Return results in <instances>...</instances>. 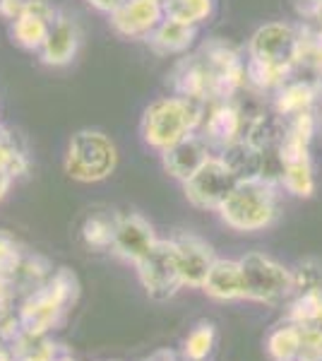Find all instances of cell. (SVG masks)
<instances>
[{
	"mask_svg": "<svg viewBox=\"0 0 322 361\" xmlns=\"http://www.w3.org/2000/svg\"><path fill=\"white\" fill-rule=\"evenodd\" d=\"M301 68V29L289 22H267L248 42L245 82L255 94H274Z\"/></svg>",
	"mask_w": 322,
	"mask_h": 361,
	"instance_id": "cell-1",
	"label": "cell"
},
{
	"mask_svg": "<svg viewBox=\"0 0 322 361\" xmlns=\"http://www.w3.org/2000/svg\"><path fill=\"white\" fill-rule=\"evenodd\" d=\"M207 106L209 104H197L178 94L154 99L144 109L142 123H140L144 145L159 154L166 152L178 140H183L190 133H197Z\"/></svg>",
	"mask_w": 322,
	"mask_h": 361,
	"instance_id": "cell-2",
	"label": "cell"
},
{
	"mask_svg": "<svg viewBox=\"0 0 322 361\" xmlns=\"http://www.w3.org/2000/svg\"><path fill=\"white\" fill-rule=\"evenodd\" d=\"M226 226L236 231H260L277 219V185L265 178H243L216 209Z\"/></svg>",
	"mask_w": 322,
	"mask_h": 361,
	"instance_id": "cell-3",
	"label": "cell"
},
{
	"mask_svg": "<svg viewBox=\"0 0 322 361\" xmlns=\"http://www.w3.org/2000/svg\"><path fill=\"white\" fill-rule=\"evenodd\" d=\"M75 299H78V277L68 267H61L27 296L25 304L20 306L17 320L27 335H44L46 330L54 328Z\"/></svg>",
	"mask_w": 322,
	"mask_h": 361,
	"instance_id": "cell-4",
	"label": "cell"
},
{
	"mask_svg": "<svg viewBox=\"0 0 322 361\" xmlns=\"http://www.w3.org/2000/svg\"><path fill=\"white\" fill-rule=\"evenodd\" d=\"M118 166V147L104 130L85 128L78 130L68 142L63 169L73 180L99 183L106 180Z\"/></svg>",
	"mask_w": 322,
	"mask_h": 361,
	"instance_id": "cell-5",
	"label": "cell"
},
{
	"mask_svg": "<svg viewBox=\"0 0 322 361\" xmlns=\"http://www.w3.org/2000/svg\"><path fill=\"white\" fill-rule=\"evenodd\" d=\"M137 267V277L142 282L147 296L156 301H166L183 287V277H180V265H178V248L171 238H156V243L151 246L142 258L135 263Z\"/></svg>",
	"mask_w": 322,
	"mask_h": 361,
	"instance_id": "cell-6",
	"label": "cell"
},
{
	"mask_svg": "<svg viewBox=\"0 0 322 361\" xmlns=\"http://www.w3.org/2000/svg\"><path fill=\"white\" fill-rule=\"evenodd\" d=\"M243 275V296L262 304H274L294 292L291 270L272 260L265 253H248L241 260Z\"/></svg>",
	"mask_w": 322,
	"mask_h": 361,
	"instance_id": "cell-7",
	"label": "cell"
},
{
	"mask_svg": "<svg viewBox=\"0 0 322 361\" xmlns=\"http://www.w3.org/2000/svg\"><path fill=\"white\" fill-rule=\"evenodd\" d=\"M238 183L233 169L226 164L221 154H212L192 176L185 180V197L190 205L200 209H219L233 185Z\"/></svg>",
	"mask_w": 322,
	"mask_h": 361,
	"instance_id": "cell-8",
	"label": "cell"
},
{
	"mask_svg": "<svg viewBox=\"0 0 322 361\" xmlns=\"http://www.w3.org/2000/svg\"><path fill=\"white\" fill-rule=\"evenodd\" d=\"M245 130V109L241 99H228V102H212L204 111V118L197 133L207 140L209 147L216 154L231 147L233 142L243 140Z\"/></svg>",
	"mask_w": 322,
	"mask_h": 361,
	"instance_id": "cell-9",
	"label": "cell"
},
{
	"mask_svg": "<svg viewBox=\"0 0 322 361\" xmlns=\"http://www.w3.org/2000/svg\"><path fill=\"white\" fill-rule=\"evenodd\" d=\"M163 17L166 13L161 0H125L116 13L109 15V25L123 39L147 42Z\"/></svg>",
	"mask_w": 322,
	"mask_h": 361,
	"instance_id": "cell-10",
	"label": "cell"
},
{
	"mask_svg": "<svg viewBox=\"0 0 322 361\" xmlns=\"http://www.w3.org/2000/svg\"><path fill=\"white\" fill-rule=\"evenodd\" d=\"M80 44L82 32L78 20L66 10H58L49 37H46V44L39 51V61L49 68H66L78 58Z\"/></svg>",
	"mask_w": 322,
	"mask_h": 361,
	"instance_id": "cell-11",
	"label": "cell"
},
{
	"mask_svg": "<svg viewBox=\"0 0 322 361\" xmlns=\"http://www.w3.org/2000/svg\"><path fill=\"white\" fill-rule=\"evenodd\" d=\"M56 15L58 10L54 8L51 0H32L25 13L10 22V37L20 49L39 54L41 46L46 44V37H49Z\"/></svg>",
	"mask_w": 322,
	"mask_h": 361,
	"instance_id": "cell-12",
	"label": "cell"
},
{
	"mask_svg": "<svg viewBox=\"0 0 322 361\" xmlns=\"http://www.w3.org/2000/svg\"><path fill=\"white\" fill-rule=\"evenodd\" d=\"M212 154H216V152L209 147L207 140H204L200 133H190V135H185L183 140H178L175 145H171L166 152H161V161H163V169H166L168 176H173L185 183V180H188Z\"/></svg>",
	"mask_w": 322,
	"mask_h": 361,
	"instance_id": "cell-13",
	"label": "cell"
},
{
	"mask_svg": "<svg viewBox=\"0 0 322 361\" xmlns=\"http://www.w3.org/2000/svg\"><path fill=\"white\" fill-rule=\"evenodd\" d=\"M156 243L154 229L142 214L125 212L116 214V236H113V250L125 260L137 263L147 250Z\"/></svg>",
	"mask_w": 322,
	"mask_h": 361,
	"instance_id": "cell-14",
	"label": "cell"
},
{
	"mask_svg": "<svg viewBox=\"0 0 322 361\" xmlns=\"http://www.w3.org/2000/svg\"><path fill=\"white\" fill-rule=\"evenodd\" d=\"M320 87L313 80H294L284 82L277 92L272 94V111L282 116L284 121L296 118L301 114H318L320 104Z\"/></svg>",
	"mask_w": 322,
	"mask_h": 361,
	"instance_id": "cell-15",
	"label": "cell"
},
{
	"mask_svg": "<svg viewBox=\"0 0 322 361\" xmlns=\"http://www.w3.org/2000/svg\"><path fill=\"white\" fill-rule=\"evenodd\" d=\"M173 241L175 248H178V265H180L183 284H188V287H202L216 260L212 246L207 241H202L200 236H192V234H180Z\"/></svg>",
	"mask_w": 322,
	"mask_h": 361,
	"instance_id": "cell-16",
	"label": "cell"
},
{
	"mask_svg": "<svg viewBox=\"0 0 322 361\" xmlns=\"http://www.w3.org/2000/svg\"><path fill=\"white\" fill-rule=\"evenodd\" d=\"M197 39V27L183 25L171 17H163V22L154 29V34L147 39L151 51L159 56H183L190 51V46Z\"/></svg>",
	"mask_w": 322,
	"mask_h": 361,
	"instance_id": "cell-17",
	"label": "cell"
},
{
	"mask_svg": "<svg viewBox=\"0 0 322 361\" xmlns=\"http://www.w3.org/2000/svg\"><path fill=\"white\" fill-rule=\"evenodd\" d=\"M202 289L214 299L231 301L243 296V275L238 260H214L212 270L204 279Z\"/></svg>",
	"mask_w": 322,
	"mask_h": 361,
	"instance_id": "cell-18",
	"label": "cell"
},
{
	"mask_svg": "<svg viewBox=\"0 0 322 361\" xmlns=\"http://www.w3.org/2000/svg\"><path fill=\"white\" fill-rule=\"evenodd\" d=\"M0 171L10 173L13 178L25 176L29 171V154L25 145L13 128L5 123H0Z\"/></svg>",
	"mask_w": 322,
	"mask_h": 361,
	"instance_id": "cell-19",
	"label": "cell"
},
{
	"mask_svg": "<svg viewBox=\"0 0 322 361\" xmlns=\"http://www.w3.org/2000/svg\"><path fill=\"white\" fill-rule=\"evenodd\" d=\"M163 13L171 20L200 29L204 22L212 20L216 0H161Z\"/></svg>",
	"mask_w": 322,
	"mask_h": 361,
	"instance_id": "cell-20",
	"label": "cell"
},
{
	"mask_svg": "<svg viewBox=\"0 0 322 361\" xmlns=\"http://www.w3.org/2000/svg\"><path fill=\"white\" fill-rule=\"evenodd\" d=\"M116 236V214H89L82 224V241L92 250H109L113 248Z\"/></svg>",
	"mask_w": 322,
	"mask_h": 361,
	"instance_id": "cell-21",
	"label": "cell"
},
{
	"mask_svg": "<svg viewBox=\"0 0 322 361\" xmlns=\"http://www.w3.org/2000/svg\"><path fill=\"white\" fill-rule=\"evenodd\" d=\"M291 195L296 197H310L315 193V176H313V164L310 159H298L284 164L282 171V183Z\"/></svg>",
	"mask_w": 322,
	"mask_h": 361,
	"instance_id": "cell-22",
	"label": "cell"
},
{
	"mask_svg": "<svg viewBox=\"0 0 322 361\" xmlns=\"http://www.w3.org/2000/svg\"><path fill=\"white\" fill-rule=\"evenodd\" d=\"M289 323L298 325V328H318V325H322V292L296 294L289 311Z\"/></svg>",
	"mask_w": 322,
	"mask_h": 361,
	"instance_id": "cell-23",
	"label": "cell"
},
{
	"mask_svg": "<svg viewBox=\"0 0 322 361\" xmlns=\"http://www.w3.org/2000/svg\"><path fill=\"white\" fill-rule=\"evenodd\" d=\"M298 345H301V330H298V325L289 323L269 335L267 349L274 361H296Z\"/></svg>",
	"mask_w": 322,
	"mask_h": 361,
	"instance_id": "cell-24",
	"label": "cell"
},
{
	"mask_svg": "<svg viewBox=\"0 0 322 361\" xmlns=\"http://www.w3.org/2000/svg\"><path fill=\"white\" fill-rule=\"evenodd\" d=\"M25 258L22 246L17 243V238L10 231L0 229V279L13 282V277L20 270V263Z\"/></svg>",
	"mask_w": 322,
	"mask_h": 361,
	"instance_id": "cell-25",
	"label": "cell"
},
{
	"mask_svg": "<svg viewBox=\"0 0 322 361\" xmlns=\"http://www.w3.org/2000/svg\"><path fill=\"white\" fill-rule=\"evenodd\" d=\"M291 279H294V292H322V263L315 258L301 260L294 270H291Z\"/></svg>",
	"mask_w": 322,
	"mask_h": 361,
	"instance_id": "cell-26",
	"label": "cell"
},
{
	"mask_svg": "<svg viewBox=\"0 0 322 361\" xmlns=\"http://www.w3.org/2000/svg\"><path fill=\"white\" fill-rule=\"evenodd\" d=\"M214 345V325L212 323H202L188 335L185 340V357L190 361H202L207 359V354L212 352Z\"/></svg>",
	"mask_w": 322,
	"mask_h": 361,
	"instance_id": "cell-27",
	"label": "cell"
},
{
	"mask_svg": "<svg viewBox=\"0 0 322 361\" xmlns=\"http://www.w3.org/2000/svg\"><path fill=\"white\" fill-rule=\"evenodd\" d=\"M298 330H301V345L296 361H322V325Z\"/></svg>",
	"mask_w": 322,
	"mask_h": 361,
	"instance_id": "cell-28",
	"label": "cell"
},
{
	"mask_svg": "<svg viewBox=\"0 0 322 361\" xmlns=\"http://www.w3.org/2000/svg\"><path fill=\"white\" fill-rule=\"evenodd\" d=\"M29 3H32V0H0V17L13 22L25 13Z\"/></svg>",
	"mask_w": 322,
	"mask_h": 361,
	"instance_id": "cell-29",
	"label": "cell"
},
{
	"mask_svg": "<svg viewBox=\"0 0 322 361\" xmlns=\"http://www.w3.org/2000/svg\"><path fill=\"white\" fill-rule=\"evenodd\" d=\"M87 3L92 5V8L97 10V13H104V15H111L116 13V10L120 8L125 0H87Z\"/></svg>",
	"mask_w": 322,
	"mask_h": 361,
	"instance_id": "cell-30",
	"label": "cell"
},
{
	"mask_svg": "<svg viewBox=\"0 0 322 361\" xmlns=\"http://www.w3.org/2000/svg\"><path fill=\"white\" fill-rule=\"evenodd\" d=\"M308 17L313 20V25L322 29V0H313V8L308 10Z\"/></svg>",
	"mask_w": 322,
	"mask_h": 361,
	"instance_id": "cell-31",
	"label": "cell"
},
{
	"mask_svg": "<svg viewBox=\"0 0 322 361\" xmlns=\"http://www.w3.org/2000/svg\"><path fill=\"white\" fill-rule=\"evenodd\" d=\"M13 176L10 173H5V171H0V200H3L5 195H8V190H10V185H13Z\"/></svg>",
	"mask_w": 322,
	"mask_h": 361,
	"instance_id": "cell-32",
	"label": "cell"
},
{
	"mask_svg": "<svg viewBox=\"0 0 322 361\" xmlns=\"http://www.w3.org/2000/svg\"><path fill=\"white\" fill-rule=\"evenodd\" d=\"M0 361H17V359H15V354L10 352V349H3V347H0Z\"/></svg>",
	"mask_w": 322,
	"mask_h": 361,
	"instance_id": "cell-33",
	"label": "cell"
},
{
	"mask_svg": "<svg viewBox=\"0 0 322 361\" xmlns=\"http://www.w3.org/2000/svg\"><path fill=\"white\" fill-rule=\"evenodd\" d=\"M149 361H175L171 354H166V352H161V354H156L154 359H149Z\"/></svg>",
	"mask_w": 322,
	"mask_h": 361,
	"instance_id": "cell-34",
	"label": "cell"
},
{
	"mask_svg": "<svg viewBox=\"0 0 322 361\" xmlns=\"http://www.w3.org/2000/svg\"><path fill=\"white\" fill-rule=\"evenodd\" d=\"M51 361H75V359H70V357H54Z\"/></svg>",
	"mask_w": 322,
	"mask_h": 361,
	"instance_id": "cell-35",
	"label": "cell"
}]
</instances>
